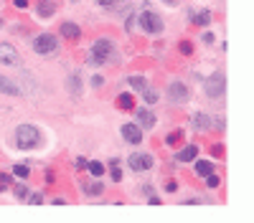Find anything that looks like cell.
Returning <instances> with one entry per match:
<instances>
[{
  "label": "cell",
  "instance_id": "277c9868",
  "mask_svg": "<svg viewBox=\"0 0 254 223\" xmlns=\"http://www.w3.org/2000/svg\"><path fill=\"white\" fill-rule=\"evenodd\" d=\"M137 23H140L142 31H145V33H152V36L163 31V18H160L158 13H152V10H142L140 18H137Z\"/></svg>",
  "mask_w": 254,
  "mask_h": 223
},
{
  "label": "cell",
  "instance_id": "5bb4252c",
  "mask_svg": "<svg viewBox=\"0 0 254 223\" xmlns=\"http://www.w3.org/2000/svg\"><path fill=\"white\" fill-rule=\"evenodd\" d=\"M61 36L64 38H71V41H76V38H82V31H79V26L76 23H61Z\"/></svg>",
  "mask_w": 254,
  "mask_h": 223
},
{
  "label": "cell",
  "instance_id": "4316f807",
  "mask_svg": "<svg viewBox=\"0 0 254 223\" xmlns=\"http://www.w3.org/2000/svg\"><path fill=\"white\" fill-rule=\"evenodd\" d=\"M178 51H181L183 56H191V53H193V46H191V43H188V41H181V46H178Z\"/></svg>",
  "mask_w": 254,
  "mask_h": 223
},
{
  "label": "cell",
  "instance_id": "9c48e42d",
  "mask_svg": "<svg viewBox=\"0 0 254 223\" xmlns=\"http://www.w3.org/2000/svg\"><path fill=\"white\" fill-rule=\"evenodd\" d=\"M122 137L130 144H140L142 142V129L137 125H122Z\"/></svg>",
  "mask_w": 254,
  "mask_h": 223
},
{
  "label": "cell",
  "instance_id": "484cf974",
  "mask_svg": "<svg viewBox=\"0 0 254 223\" xmlns=\"http://www.w3.org/2000/svg\"><path fill=\"white\" fill-rule=\"evenodd\" d=\"M219 183H221V180H219V175H214V173L206 175V185L208 188H219Z\"/></svg>",
  "mask_w": 254,
  "mask_h": 223
},
{
  "label": "cell",
  "instance_id": "cb8c5ba5",
  "mask_svg": "<svg viewBox=\"0 0 254 223\" xmlns=\"http://www.w3.org/2000/svg\"><path fill=\"white\" fill-rule=\"evenodd\" d=\"M142 99H145L148 104H155V102H158V94L152 92V89H148V86H145V89H142Z\"/></svg>",
  "mask_w": 254,
  "mask_h": 223
},
{
  "label": "cell",
  "instance_id": "d590c367",
  "mask_svg": "<svg viewBox=\"0 0 254 223\" xmlns=\"http://www.w3.org/2000/svg\"><path fill=\"white\" fill-rule=\"evenodd\" d=\"M102 81H104V79H102L99 74H97V76H92V84H94V86H102Z\"/></svg>",
  "mask_w": 254,
  "mask_h": 223
},
{
  "label": "cell",
  "instance_id": "9a60e30c",
  "mask_svg": "<svg viewBox=\"0 0 254 223\" xmlns=\"http://www.w3.org/2000/svg\"><path fill=\"white\" fill-rule=\"evenodd\" d=\"M196 155H198V147L196 144H188V147H183L178 155H175V160L178 162H191V160H196Z\"/></svg>",
  "mask_w": 254,
  "mask_h": 223
},
{
  "label": "cell",
  "instance_id": "f35d334b",
  "mask_svg": "<svg viewBox=\"0 0 254 223\" xmlns=\"http://www.w3.org/2000/svg\"><path fill=\"white\" fill-rule=\"evenodd\" d=\"M0 28H3V18H0Z\"/></svg>",
  "mask_w": 254,
  "mask_h": 223
},
{
  "label": "cell",
  "instance_id": "ac0fdd59",
  "mask_svg": "<svg viewBox=\"0 0 254 223\" xmlns=\"http://www.w3.org/2000/svg\"><path fill=\"white\" fill-rule=\"evenodd\" d=\"M117 107L130 112L132 107H135V96H132V94H119V96H117Z\"/></svg>",
  "mask_w": 254,
  "mask_h": 223
},
{
  "label": "cell",
  "instance_id": "e0dca14e",
  "mask_svg": "<svg viewBox=\"0 0 254 223\" xmlns=\"http://www.w3.org/2000/svg\"><path fill=\"white\" fill-rule=\"evenodd\" d=\"M196 173L201 175V177H206L208 173H214V162L211 160H198L196 162Z\"/></svg>",
  "mask_w": 254,
  "mask_h": 223
},
{
  "label": "cell",
  "instance_id": "52a82bcc",
  "mask_svg": "<svg viewBox=\"0 0 254 223\" xmlns=\"http://www.w3.org/2000/svg\"><path fill=\"white\" fill-rule=\"evenodd\" d=\"M168 99H170V102H175V104L188 102V99H191L188 86H186L183 81H170V84H168Z\"/></svg>",
  "mask_w": 254,
  "mask_h": 223
},
{
  "label": "cell",
  "instance_id": "8fae6325",
  "mask_svg": "<svg viewBox=\"0 0 254 223\" xmlns=\"http://www.w3.org/2000/svg\"><path fill=\"white\" fill-rule=\"evenodd\" d=\"M66 89H69V94L74 99H79L82 96V76L79 74H71L69 79H66Z\"/></svg>",
  "mask_w": 254,
  "mask_h": 223
},
{
  "label": "cell",
  "instance_id": "e575fe53",
  "mask_svg": "<svg viewBox=\"0 0 254 223\" xmlns=\"http://www.w3.org/2000/svg\"><path fill=\"white\" fill-rule=\"evenodd\" d=\"M201 41H203V43H214V33H203Z\"/></svg>",
  "mask_w": 254,
  "mask_h": 223
},
{
  "label": "cell",
  "instance_id": "30bf717a",
  "mask_svg": "<svg viewBox=\"0 0 254 223\" xmlns=\"http://www.w3.org/2000/svg\"><path fill=\"white\" fill-rule=\"evenodd\" d=\"M0 94H8V96H20L23 92H20V86H16L10 79H5V76L0 74Z\"/></svg>",
  "mask_w": 254,
  "mask_h": 223
},
{
  "label": "cell",
  "instance_id": "5b68a950",
  "mask_svg": "<svg viewBox=\"0 0 254 223\" xmlns=\"http://www.w3.org/2000/svg\"><path fill=\"white\" fill-rule=\"evenodd\" d=\"M206 96L208 99H221L224 92H226V79H224V71H216L211 79L206 81Z\"/></svg>",
  "mask_w": 254,
  "mask_h": 223
},
{
  "label": "cell",
  "instance_id": "4fadbf2b",
  "mask_svg": "<svg viewBox=\"0 0 254 223\" xmlns=\"http://www.w3.org/2000/svg\"><path fill=\"white\" fill-rule=\"evenodd\" d=\"M56 13V3L53 0H38V18H51Z\"/></svg>",
  "mask_w": 254,
  "mask_h": 223
},
{
  "label": "cell",
  "instance_id": "6da1fadb",
  "mask_svg": "<svg viewBox=\"0 0 254 223\" xmlns=\"http://www.w3.org/2000/svg\"><path fill=\"white\" fill-rule=\"evenodd\" d=\"M112 56H115L112 41H109V38H99V41H94L89 56H86V64H89V66H104Z\"/></svg>",
  "mask_w": 254,
  "mask_h": 223
},
{
  "label": "cell",
  "instance_id": "7a4b0ae2",
  "mask_svg": "<svg viewBox=\"0 0 254 223\" xmlns=\"http://www.w3.org/2000/svg\"><path fill=\"white\" fill-rule=\"evenodd\" d=\"M16 144L20 150H33V147H38L41 144V132L38 127H33V125H20L16 129Z\"/></svg>",
  "mask_w": 254,
  "mask_h": 223
},
{
  "label": "cell",
  "instance_id": "ba28073f",
  "mask_svg": "<svg viewBox=\"0 0 254 223\" xmlns=\"http://www.w3.org/2000/svg\"><path fill=\"white\" fill-rule=\"evenodd\" d=\"M0 64H8V66H18L20 64V56L10 43H0Z\"/></svg>",
  "mask_w": 254,
  "mask_h": 223
},
{
  "label": "cell",
  "instance_id": "603a6c76",
  "mask_svg": "<svg viewBox=\"0 0 254 223\" xmlns=\"http://www.w3.org/2000/svg\"><path fill=\"white\" fill-rule=\"evenodd\" d=\"M132 86H135V89H140V92H142V89H145L148 86V81H145V76H130V79H127Z\"/></svg>",
  "mask_w": 254,
  "mask_h": 223
},
{
  "label": "cell",
  "instance_id": "2e32d148",
  "mask_svg": "<svg viewBox=\"0 0 254 223\" xmlns=\"http://www.w3.org/2000/svg\"><path fill=\"white\" fill-rule=\"evenodd\" d=\"M191 125H193L198 132H206V129H211V127H214V122H211V117H206V114H196Z\"/></svg>",
  "mask_w": 254,
  "mask_h": 223
},
{
  "label": "cell",
  "instance_id": "4dcf8cb0",
  "mask_svg": "<svg viewBox=\"0 0 254 223\" xmlns=\"http://www.w3.org/2000/svg\"><path fill=\"white\" fill-rule=\"evenodd\" d=\"M112 180H122V173H119L117 165H112Z\"/></svg>",
  "mask_w": 254,
  "mask_h": 223
},
{
  "label": "cell",
  "instance_id": "d6a6232c",
  "mask_svg": "<svg viewBox=\"0 0 254 223\" xmlns=\"http://www.w3.org/2000/svg\"><path fill=\"white\" fill-rule=\"evenodd\" d=\"M13 5H16L18 10H23V8H28V0H13Z\"/></svg>",
  "mask_w": 254,
  "mask_h": 223
},
{
  "label": "cell",
  "instance_id": "8d00e7d4",
  "mask_svg": "<svg viewBox=\"0 0 254 223\" xmlns=\"http://www.w3.org/2000/svg\"><path fill=\"white\" fill-rule=\"evenodd\" d=\"M175 188H178V185H175V183H165V191H168V193H173Z\"/></svg>",
  "mask_w": 254,
  "mask_h": 223
},
{
  "label": "cell",
  "instance_id": "44dd1931",
  "mask_svg": "<svg viewBox=\"0 0 254 223\" xmlns=\"http://www.w3.org/2000/svg\"><path fill=\"white\" fill-rule=\"evenodd\" d=\"M104 191V183L102 180H97V183H92V185H84V193L86 195H99Z\"/></svg>",
  "mask_w": 254,
  "mask_h": 223
},
{
  "label": "cell",
  "instance_id": "3957f363",
  "mask_svg": "<svg viewBox=\"0 0 254 223\" xmlns=\"http://www.w3.org/2000/svg\"><path fill=\"white\" fill-rule=\"evenodd\" d=\"M33 51L41 56H53L59 51V38L51 36V33H41V36L33 38Z\"/></svg>",
  "mask_w": 254,
  "mask_h": 223
},
{
  "label": "cell",
  "instance_id": "83f0119b",
  "mask_svg": "<svg viewBox=\"0 0 254 223\" xmlns=\"http://www.w3.org/2000/svg\"><path fill=\"white\" fill-rule=\"evenodd\" d=\"M16 198H18V200H26V198H28V188H26V185H18V188H16Z\"/></svg>",
  "mask_w": 254,
  "mask_h": 223
},
{
  "label": "cell",
  "instance_id": "f546056e",
  "mask_svg": "<svg viewBox=\"0 0 254 223\" xmlns=\"http://www.w3.org/2000/svg\"><path fill=\"white\" fill-rule=\"evenodd\" d=\"M31 203H33V206H41V203H43V195H41V193H33V195H31Z\"/></svg>",
  "mask_w": 254,
  "mask_h": 223
},
{
  "label": "cell",
  "instance_id": "8992f818",
  "mask_svg": "<svg viewBox=\"0 0 254 223\" xmlns=\"http://www.w3.org/2000/svg\"><path fill=\"white\" fill-rule=\"evenodd\" d=\"M127 165L135 173H145V170H150V167H152V155L150 152H132L127 158Z\"/></svg>",
  "mask_w": 254,
  "mask_h": 223
},
{
  "label": "cell",
  "instance_id": "f1b7e54d",
  "mask_svg": "<svg viewBox=\"0 0 254 223\" xmlns=\"http://www.w3.org/2000/svg\"><path fill=\"white\" fill-rule=\"evenodd\" d=\"M211 155H214V158H221V155H224V147H221V144H214V147H211Z\"/></svg>",
  "mask_w": 254,
  "mask_h": 223
},
{
  "label": "cell",
  "instance_id": "7c38bea8",
  "mask_svg": "<svg viewBox=\"0 0 254 223\" xmlns=\"http://www.w3.org/2000/svg\"><path fill=\"white\" fill-rule=\"evenodd\" d=\"M137 119H140V129H152L155 127V114H152V112H148V109H140L137 112Z\"/></svg>",
  "mask_w": 254,
  "mask_h": 223
},
{
  "label": "cell",
  "instance_id": "d4e9b609",
  "mask_svg": "<svg viewBox=\"0 0 254 223\" xmlns=\"http://www.w3.org/2000/svg\"><path fill=\"white\" fill-rule=\"evenodd\" d=\"M13 175H16V177H23V180H26V177L31 175L28 165H16V167H13Z\"/></svg>",
  "mask_w": 254,
  "mask_h": 223
},
{
  "label": "cell",
  "instance_id": "7402d4cb",
  "mask_svg": "<svg viewBox=\"0 0 254 223\" xmlns=\"http://www.w3.org/2000/svg\"><path fill=\"white\" fill-rule=\"evenodd\" d=\"M181 140H183V132H181V129H175V132H170V135H165V144H168V147L178 144Z\"/></svg>",
  "mask_w": 254,
  "mask_h": 223
},
{
  "label": "cell",
  "instance_id": "d6986e66",
  "mask_svg": "<svg viewBox=\"0 0 254 223\" xmlns=\"http://www.w3.org/2000/svg\"><path fill=\"white\" fill-rule=\"evenodd\" d=\"M193 16V13H191ZM193 23L196 26H208V23H211V10H201V13H196L193 16Z\"/></svg>",
  "mask_w": 254,
  "mask_h": 223
},
{
  "label": "cell",
  "instance_id": "1f68e13d",
  "mask_svg": "<svg viewBox=\"0 0 254 223\" xmlns=\"http://www.w3.org/2000/svg\"><path fill=\"white\" fill-rule=\"evenodd\" d=\"M76 170H84V167H86V158H76Z\"/></svg>",
  "mask_w": 254,
  "mask_h": 223
},
{
  "label": "cell",
  "instance_id": "ffe728a7",
  "mask_svg": "<svg viewBox=\"0 0 254 223\" xmlns=\"http://www.w3.org/2000/svg\"><path fill=\"white\" fill-rule=\"evenodd\" d=\"M86 167H89V173H92V177H102V175H104V165H102V162H97V160H92V162H86Z\"/></svg>",
  "mask_w": 254,
  "mask_h": 223
},
{
  "label": "cell",
  "instance_id": "836d02e7",
  "mask_svg": "<svg viewBox=\"0 0 254 223\" xmlns=\"http://www.w3.org/2000/svg\"><path fill=\"white\" fill-rule=\"evenodd\" d=\"M97 3H99V5H104V8H112L117 0H97Z\"/></svg>",
  "mask_w": 254,
  "mask_h": 223
},
{
  "label": "cell",
  "instance_id": "74e56055",
  "mask_svg": "<svg viewBox=\"0 0 254 223\" xmlns=\"http://www.w3.org/2000/svg\"><path fill=\"white\" fill-rule=\"evenodd\" d=\"M163 3H165V5H175L178 0H163Z\"/></svg>",
  "mask_w": 254,
  "mask_h": 223
}]
</instances>
